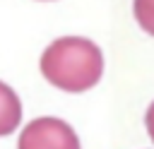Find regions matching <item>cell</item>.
<instances>
[{"instance_id":"obj_2","label":"cell","mask_w":154,"mask_h":149,"mask_svg":"<svg viewBox=\"0 0 154 149\" xmlns=\"http://www.w3.org/2000/svg\"><path fill=\"white\" fill-rule=\"evenodd\" d=\"M17 149H79V139L65 120L36 118L22 130Z\"/></svg>"},{"instance_id":"obj_3","label":"cell","mask_w":154,"mask_h":149,"mask_svg":"<svg viewBox=\"0 0 154 149\" xmlns=\"http://www.w3.org/2000/svg\"><path fill=\"white\" fill-rule=\"evenodd\" d=\"M22 120V103L19 96L5 84L0 82V135H10L19 127Z\"/></svg>"},{"instance_id":"obj_4","label":"cell","mask_w":154,"mask_h":149,"mask_svg":"<svg viewBox=\"0 0 154 149\" xmlns=\"http://www.w3.org/2000/svg\"><path fill=\"white\" fill-rule=\"evenodd\" d=\"M132 12H135V19L137 24L154 36V0H135L132 2Z\"/></svg>"},{"instance_id":"obj_5","label":"cell","mask_w":154,"mask_h":149,"mask_svg":"<svg viewBox=\"0 0 154 149\" xmlns=\"http://www.w3.org/2000/svg\"><path fill=\"white\" fill-rule=\"evenodd\" d=\"M144 125H147V132H149V137H152V142H154V101H152V106L147 108V115H144Z\"/></svg>"},{"instance_id":"obj_1","label":"cell","mask_w":154,"mask_h":149,"mask_svg":"<svg viewBox=\"0 0 154 149\" xmlns=\"http://www.w3.org/2000/svg\"><path fill=\"white\" fill-rule=\"evenodd\" d=\"M43 77L63 91H87L91 89L103 72V55L99 46L82 36L55 38L41 55Z\"/></svg>"}]
</instances>
